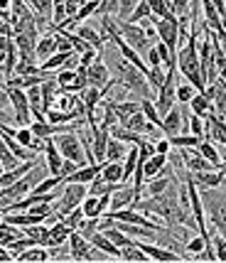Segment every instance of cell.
<instances>
[{"instance_id": "cell-1", "label": "cell", "mask_w": 226, "mask_h": 263, "mask_svg": "<svg viewBox=\"0 0 226 263\" xmlns=\"http://www.w3.org/2000/svg\"><path fill=\"white\" fill-rule=\"evenodd\" d=\"M106 57H108L106 59V64H108V69H111V74H116L113 79L118 81L121 86H125L128 91H133V93H140L143 99H158V96H153L155 89L150 86L147 77L136 67V64H130V62L118 52V47L113 45V42L106 45Z\"/></svg>"}, {"instance_id": "cell-2", "label": "cell", "mask_w": 226, "mask_h": 263, "mask_svg": "<svg viewBox=\"0 0 226 263\" xmlns=\"http://www.w3.org/2000/svg\"><path fill=\"white\" fill-rule=\"evenodd\" d=\"M177 71L197 91H206V79L202 71V62H199V49H197V23H190V34H187V45L180 47L177 52Z\"/></svg>"}, {"instance_id": "cell-3", "label": "cell", "mask_w": 226, "mask_h": 263, "mask_svg": "<svg viewBox=\"0 0 226 263\" xmlns=\"http://www.w3.org/2000/svg\"><path fill=\"white\" fill-rule=\"evenodd\" d=\"M45 177H49V167H47V160H37L32 170L25 175L23 180H17V182L8 184V187H0L3 192H0V204L3 206H10L12 202H17V199H23L32 192L37 184L42 182Z\"/></svg>"}, {"instance_id": "cell-4", "label": "cell", "mask_w": 226, "mask_h": 263, "mask_svg": "<svg viewBox=\"0 0 226 263\" xmlns=\"http://www.w3.org/2000/svg\"><path fill=\"white\" fill-rule=\"evenodd\" d=\"M199 192L212 227H216L226 236V180L219 187H199Z\"/></svg>"}, {"instance_id": "cell-5", "label": "cell", "mask_w": 226, "mask_h": 263, "mask_svg": "<svg viewBox=\"0 0 226 263\" xmlns=\"http://www.w3.org/2000/svg\"><path fill=\"white\" fill-rule=\"evenodd\" d=\"M69 256H71V261H77V263L108 261V258H111V256L106 251H101L96 243H91L81 231H74V234L69 236Z\"/></svg>"}, {"instance_id": "cell-6", "label": "cell", "mask_w": 226, "mask_h": 263, "mask_svg": "<svg viewBox=\"0 0 226 263\" xmlns=\"http://www.w3.org/2000/svg\"><path fill=\"white\" fill-rule=\"evenodd\" d=\"M5 96L10 99L12 106V121L17 126H32L34 116H32V106H30V96L27 89H17V86H3Z\"/></svg>"}, {"instance_id": "cell-7", "label": "cell", "mask_w": 226, "mask_h": 263, "mask_svg": "<svg viewBox=\"0 0 226 263\" xmlns=\"http://www.w3.org/2000/svg\"><path fill=\"white\" fill-rule=\"evenodd\" d=\"M86 195H89V184L67 182L64 184V190H62V197L54 202L56 214H69V212H74L77 206H81V202H84V197Z\"/></svg>"}, {"instance_id": "cell-8", "label": "cell", "mask_w": 226, "mask_h": 263, "mask_svg": "<svg viewBox=\"0 0 226 263\" xmlns=\"http://www.w3.org/2000/svg\"><path fill=\"white\" fill-rule=\"evenodd\" d=\"M116 25H118V30H121V34L125 37V42L133 47V49H138L140 54L145 52V49H150V37H147V32L143 30V25L140 23H130V20H121V17H116Z\"/></svg>"}, {"instance_id": "cell-9", "label": "cell", "mask_w": 226, "mask_h": 263, "mask_svg": "<svg viewBox=\"0 0 226 263\" xmlns=\"http://www.w3.org/2000/svg\"><path fill=\"white\" fill-rule=\"evenodd\" d=\"M56 145L62 150V155L69 158V160L79 162V165H86V150H84V143H81L79 133H62V136H54Z\"/></svg>"}, {"instance_id": "cell-10", "label": "cell", "mask_w": 226, "mask_h": 263, "mask_svg": "<svg viewBox=\"0 0 226 263\" xmlns=\"http://www.w3.org/2000/svg\"><path fill=\"white\" fill-rule=\"evenodd\" d=\"M103 54H99V59L86 69V77H89V86H96V89H106L111 84V69L106 64V59H101Z\"/></svg>"}, {"instance_id": "cell-11", "label": "cell", "mask_w": 226, "mask_h": 263, "mask_svg": "<svg viewBox=\"0 0 226 263\" xmlns=\"http://www.w3.org/2000/svg\"><path fill=\"white\" fill-rule=\"evenodd\" d=\"M3 79H10L15 74V67L20 62V49L15 45V37L12 40H3Z\"/></svg>"}, {"instance_id": "cell-12", "label": "cell", "mask_w": 226, "mask_h": 263, "mask_svg": "<svg viewBox=\"0 0 226 263\" xmlns=\"http://www.w3.org/2000/svg\"><path fill=\"white\" fill-rule=\"evenodd\" d=\"M45 160H47V167H49V175H62V167H64V155H62V150L56 145L54 138H49L45 145Z\"/></svg>"}, {"instance_id": "cell-13", "label": "cell", "mask_w": 226, "mask_h": 263, "mask_svg": "<svg viewBox=\"0 0 226 263\" xmlns=\"http://www.w3.org/2000/svg\"><path fill=\"white\" fill-rule=\"evenodd\" d=\"M136 202H138L136 187L123 184L121 190H116V192L111 195V212H116V209H128V206H133Z\"/></svg>"}, {"instance_id": "cell-14", "label": "cell", "mask_w": 226, "mask_h": 263, "mask_svg": "<svg viewBox=\"0 0 226 263\" xmlns=\"http://www.w3.org/2000/svg\"><path fill=\"white\" fill-rule=\"evenodd\" d=\"M206 140L219 143V145H226V121L221 116L212 114L206 118Z\"/></svg>"}, {"instance_id": "cell-15", "label": "cell", "mask_w": 226, "mask_h": 263, "mask_svg": "<svg viewBox=\"0 0 226 263\" xmlns=\"http://www.w3.org/2000/svg\"><path fill=\"white\" fill-rule=\"evenodd\" d=\"M52 261V249L42 246V243H34L30 249H25L23 253H17V263H45Z\"/></svg>"}, {"instance_id": "cell-16", "label": "cell", "mask_w": 226, "mask_h": 263, "mask_svg": "<svg viewBox=\"0 0 226 263\" xmlns=\"http://www.w3.org/2000/svg\"><path fill=\"white\" fill-rule=\"evenodd\" d=\"M103 89H96V86H89L86 91L81 93V99H84V106H86V121H93L96 118V108L101 106L103 101Z\"/></svg>"}, {"instance_id": "cell-17", "label": "cell", "mask_w": 226, "mask_h": 263, "mask_svg": "<svg viewBox=\"0 0 226 263\" xmlns=\"http://www.w3.org/2000/svg\"><path fill=\"white\" fill-rule=\"evenodd\" d=\"M190 111H192V114H197V116H202V118H209L212 114H216V111H214V101L209 99V93H206V91H197V96L190 101Z\"/></svg>"}, {"instance_id": "cell-18", "label": "cell", "mask_w": 226, "mask_h": 263, "mask_svg": "<svg viewBox=\"0 0 226 263\" xmlns=\"http://www.w3.org/2000/svg\"><path fill=\"white\" fill-rule=\"evenodd\" d=\"M190 177H192V180L199 184V187H219V184H224V180H226V175L221 170L190 172Z\"/></svg>"}, {"instance_id": "cell-19", "label": "cell", "mask_w": 226, "mask_h": 263, "mask_svg": "<svg viewBox=\"0 0 226 263\" xmlns=\"http://www.w3.org/2000/svg\"><path fill=\"white\" fill-rule=\"evenodd\" d=\"M34 165H37V160H27V162H20V165H17V167H12V170H5L3 175H0V187H8V184L23 180V177L32 170Z\"/></svg>"}, {"instance_id": "cell-20", "label": "cell", "mask_w": 226, "mask_h": 263, "mask_svg": "<svg viewBox=\"0 0 226 263\" xmlns=\"http://www.w3.org/2000/svg\"><path fill=\"white\" fill-rule=\"evenodd\" d=\"M45 74V71H42ZM42 74H32V77H10V79H3V86H17V89H32V86H40L45 84L49 77H42Z\"/></svg>"}, {"instance_id": "cell-21", "label": "cell", "mask_w": 226, "mask_h": 263, "mask_svg": "<svg viewBox=\"0 0 226 263\" xmlns=\"http://www.w3.org/2000/svg\"><path fill=\"white\" fill-rule=\"evenodd\" d=\"M74 227H69L67 221H64V219H59V221H56V224H52V236H49V249H52V246H62V243H64V241H69V236H71V234H74Z\"/></svg>"}, {"instance_id": "cell-22", "label": "cell", "mask_w": 226, "mask_h": 263, "mask_svg": "<svg viewBox=\"0 0 226 263\" xmlns=\"http://www.w3.org/2000/svg\"><path fill=\"white\" fill-rule=\"evenodd\" d=\"M77 52H56V54H52L49 59H45L42 64H40V69L42 71H54V69H64L69 67V62H71V57H74Z\"/></svg>"}, {"instance_id": "cell-23", "label": "cell", "mask_w": 226, "mask_h": 263, "mask_svg": "<svg viewBox=\"0 0 226 263\" xmlns=\"http://www.w3.org/2000/svg\"><path fill=\"white\" fill-rule=\"evenodd\" d=\"M52 54H56V32L54 34H42L37 42V59H49Z\"/></svg>"}, {"instance_id": "cell-24", "label": "cell", "mask_w": 226, "mask_h": 263, "mask_svg": "<svg viewBox=\"0 0 226 263\" xmlns=\"http://www.w3.org/2000/svg\"><path fill=\"white\" fill-rule=\"evenodd\" d=\"M128 143L123 140H118V138H113L108 140V150H106V162H123L125 155H128V150H125Z\"/></svg>"}, {"instance_id": "cell-25", "label": "cell", "mask_w": 226, "mask_h": 263, "mask_svg": "<svg viewBox=\"0 0 226 263\" xmlns=\"http://www.w3.org/2000/svg\"><path fill=\"white\" fill-rule=\"evenodd\" d=\"M199 153H202L204 158H206V160L212 162V165H214L216 170H221V167H224L226 162H224V158H221V155H219V150L214 148V143H212V140H206V138H204L202 143H199Z\"/></svg>"}, {"instance_id": "cell-26", "label": "cell", "mask_w": 226, "mask_h": 263, "mask_svg": "<svg viewBox=\"0 0 226 263\" xmlns=\"http://www.w3.org/2000/svg\"><path fill=\"white\" fill-rule=\"evenodd\" d=\"M101 177L106 182H125L123 177V162H103L101 167Z\"/></svg>"}, {"instance_id": "cell-27", "label": "cell", "mask_w": 226, "mask_h": 263, "mask_svg": "<svg viewBox=\"0 0 226 263\" xmlns=\"http://www.w3.org/2000/svg\"><path fill=\"white\" fill-rule=\"evenodd\" d=\"M138 162H140V148H138V145H133V148L128 150V155H125V160H123V177H125V182H128V180H133V175H136V170H138Z\"/></svg>"}, {"instance_id": "cell-28", "label": "cell", "mask_w": 226, "mask_h": 263, "mask_svg": "<svg viewBox=\"0 0 226 263\" xmlns=\"http://www.w3.org/2000/svg\"><path fill=\"white\" fill-rule=\"evenodd\" d=\"M209 234H212V249H214L216 261H219V263H226V236L219 229H216V227L209 231Z\"/></svg>"}, {"instance_id": "cell-29", "label": "cell", "mask_w": 226, "mask_h": 263, "mask_svg": "<svg viewBox=\"0 0 226 263\" xmlns=\"http://www.w3.org/2000/svg\"><path fill=\"white\" fill-rule=\"evenodd\" d=\"M138 111H143L140 108V101H121L116 103V116H118V123H125L130 116H136Z\"/></svg>"}, {"instance_id": "cell-30", "label": "cell", "mask_w": 226, "mask_h": 263, "mask_svg": "<svg viewBox=\"0 0 226 263\" xmlns=\"http://www.w3.org/2000/svg\"><path fill=\"white\" fill-rule=\"evenodd\" d=\"M202 140H204V138L194 136V133H180V136L170 138L172 148H199V143H202Z\"/></svg>"}, {"instance_id": "cell-31", "label": "cell", "mask_w": 226, "mask_h": 263, "mask_svg": "<svg viewBox=\"0 0 226 263\" xmlns=\"http://www.w3.org/2000/svg\"><path fill=\"white\" fill-rule=\"evenodd\" d=\"M121 261L123 263H147L150 261V256H147L140 246H128V249H123V253H121Z\"/></svg>"}, {"instance_id": "cell-32", "label": "cell", "mask_w": 226, "mask_h": 263, "mask_svg": "<svg viewBox=\"0 0 226 263\" xmlns=\"http://www.w3.org/2000/svg\"><path fill=\"white\" fill-rule=\"evenodd\" d=\"M27 3L37 15H42V17L54 23V0H27Z\"/></svg>"}, {"instance_id": "cell-33", "label": "cell", "mask_w": 226, "mask_h": 263, "mask_svg": "<svg viewBox=\"0 0 226 263\" xmlns=\"http://www.w3.org/2000/svg\"><path fill=\"white\" fill-rule=\"evenodd\" d=\"M140 108H143V114L155 123V126L162 128V116H160L158 111V103H155V99H140Z\"/></svg>"}, {"instance_id": "cell-34", "label": "cell", "mask_w": 226, "mask_h": 263, "mask_svg": "<svg viewBox=\"0 0 226 263\" xmlns=\"http://www.w3.org/2000/svg\"><path fill=\"white\" fill-rule=\"evenodd\" d=\"M32 74H42V69L37 62H27V59H20L17 67H15V74L12 77H32Z\"/></svg>"}, {"instance_id": "cell-35", "label": "cell", "mask_w": 226, "mask_h": 263, "mask_svg": "<svg viewBox=\"0 0 226 263\" xmlns=\"http://www.w3.org/2000/svg\"><path fill=\"white\" fill-rule=\"evenodd\" d=\"M0 165H3V172L5 170H12V167H17L20 165V160H17V155L12 153L5 143H3V148H0Z\"/></svg>"}, {"instance_id": "cell-36", "label": "cell", "mask_w": 226, "mask_h": 263, "mask_svg": "<svg viewBox=\"0 0 226 263\" xmlns=\"http://www.w3.org/2000/svg\"><path fill=\"white\" fill-rule=\"evenodd\" d=\"M150 15H153V8H150V3H147V0H140V3H138V8L133 10V15H130L128 20H130V23H140V20H147Z\"/></svg>"}, {"instance_id": "cell-37", "label": "cell", "mask_w": 226, "mask_h": 263, "mask_svg": "<svg viewBox=\"0 0 226 263\" xmlns=\"http://www.w3.org/2000/svg\"><path fill=\"white\" fill-rule=\"evenodd\" d=\"M150 3V8H153V15H158V17H170V15H175L172 8H170V0H147Z\"/></svg>"}, {"instance_id": "cell-38", "label": "cell", "mask_w": 226, "mask_h": 263, "mask_svg": "<svg viewBox=\"0 0 226 263\" xmlns=\"http://www.w3.org/2000/svg\"><path fill=\"white\" fill-rule=\"evenodd\" d=\"M145 59H147V64H150V69H162L165 67V59H162V54H160V49L155 45L145 52Z\"/></svg>"}, {"instance_id": "cell-39", "label": "cell", "mask_w": 226, "mask_h": 263, "mask_svg": "<svg viewBox=\"0 0 226 263\" xmlns=\"http://www.w3.org/2000/svg\"><path fill=\"white\" fill-rule=\"evenodd\" d=\"M194 96H197V86H192L190 81L177 86V99H180V103H190Z\"/></svg>"}, {"instance_id": "cell-40", "label": "cell", "mask_w": 226, "mask_h": 263, "mask_svg": "<svg viewBox=\"0 0 226 263\" xmlns=\"http://www.w3.org/2000/svg\"><path fill=\"white\" fill-rule=\"evenodd\" d=\"M170 8L177 17H187V12L192 8V0H170Z\"/></svg>"}, {"instance_id": "cell-41", "label": "cell", "mask_w": 226, "mask_h": 263, "mask_svg": "<svg viewBox=\"0 0 226 263\" xmlns=\"http://www.w3.org/2000/svg\"><path fill=\"white\" fill-rule=\"evenodd\" d=\"M54 77H56V81H59L62 86H67V84H74V81H77L79 71H77V69H59Z\"/></svg>"}, {"instance_id": "cell-42", "label": "cell", "mask_w": 226, "mask_h": 263, "mask_svg": "<svg viewBox=\"0 0 226 263\" xmlns=\"http://www.w3.org/2000/svg\"><path fill=\"white\" fill-rule=\"evenodd\" d=\"M118 3H121V12H118V17H121V20H128V17L133 15V10L138 8V3H140V0H118Z\"/></svg>"}, {"instance_id": "cell-43", "label": "cell", "mask_w": 226, "mask_h": 263, "mask_svg": "<svg viewBox=\"0 0 226 263\" xmlns=\"http://www.w3.org/2000/svg\"><path fill=\"white\" fill-rule=\"evenodd\" d=\"M155 145H158V153H162V155H170V153H172V143H170L167 136L155 140Z\"/></svg>"}, {"instance_id": "cell-44", "label": "cell", "mask_w": 226, "mask_h": 263, "mask_svg": "<svg viewBox=\"0 0 226 263\" xmlns=\"http://www.w3.org/2000/svg\"><path fill=\"white\" fill-rule=\"evenodd\" d=\"M214 3V8L221 12V17H226V0H212Z\"/></svg>"}, {"instance_id": "cell-45", "label": "cell", "mask_w": 226, "mask_h": 263, "mask_svg": "<svg viewBox=\"0 0 226 263\" xmlns=\"http://www.w3.org/2000/svg\"><path fill=\"white\" fill-rule=\"evenodd\" d=\"M99 3H106V0H99Z\"/></svg>"}]
</instances>
